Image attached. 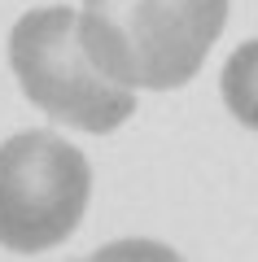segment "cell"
Instances as JSON below:
<instances>
[{
	"instance_id": "obj_2",
	"label": "cell",
	"mask_w": 258,
	"mask_h": 262,
	"mask_svg": "<svg viewBox=\"0 0 258 262\" xmlns=\"http://www.w3.org/2000/svg\"><path fill=\"white\" fill-rule=\"evenodd\" d=\"M9 66L35 110L66 127L110 136L136 114V88L114 83L79 44V13L70 5L27 9L9 31Z\"/></svg>"
},
{
	"instance_id": "obj_1",
	"label": "cell",
	"mask_w": 258,
	"mask_h": 262,
	"mask_svg": "<svg viewBox=\"0 0 258 262\" xmlns=\"http://www.w3.org/2000/svg\"><path fill=\"white\" fill-rule=\"evenodd\" d=\"M228 27V0H83L79 44L123 88L171 92L202 70Z\"/></svg>"
},
{
	"instance_id": "obj_5",
	"label": "cell",
	"mask_w": 258,
	"mask_h": 262,
	"mask_svg": "<svg viewBox=\"0 0 258 262\" xmlns=\"http://www.w3.org/2000/svg\"><path fill=\"white\" fill-rule=\"evenodd\" d=\"M123 253H162V258H171V249H162V245H110V249H101V258H123Z\"/></svg>"
},
{
	"instance_id": "obj_4",
	"label": "cell",
	"mask_w": 258,
	"mask_h": 262,
	"mask_svg": "<svg viewBox=\"0 0 258 262\" xmlns=\"http://www.w3.org/2000/svg\"><path fill=\"white\" fill-rule=\"evenodd\" d=\"M219 92H223V105H228L232 118H236L241 127L258 131V39H245V44L223 61Z\"/></svg>"
},
{
	"instance_id": "obj_3",
	"label": "cell",
	"mask_w": 258,
	"mask_h": 262,
	"mask_svg": "<svg viewBox=\"0 0 258 262\" xmlns=\"http://www.w3.org/2000/svg\"><path fill=\"white\" fill-rule=\"evenodd\" d=\"M92 196V166L53 131H18L0 144V245L44 253L79 227Z\"/></svg>"
}]
</instances>
